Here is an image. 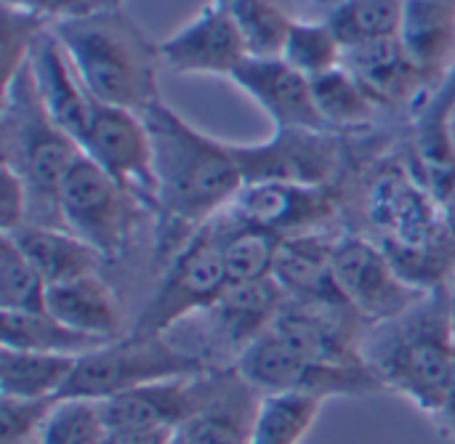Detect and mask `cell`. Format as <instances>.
<instances>
[{
  "label": "cell",
  "instance_id": "cell-1",
  "mask_svg": "<svg viewBox=\"0 0 455 444\" xmlns=\"http://www.w3.org/2000/svg\"><path fill=\"white\" fill-rule=\"evenodd\" d=\"M152 141L157 186V264L165 266L203 226L229 208L243 186L227 141H219L163 99L141 112Z\"/></svg>",
  "mask_w": 455,
  "mask_h": 444
},
{
  "label": "cell",
  "instance_id": "cell-2",
  "mask_svg": "<svg viewBox=\"0 0 455 444\" xmlns=\"http://www.w3.org/2000/svg\"><path fill=\"white\" fill-rule=\"evenodd\" d=\"M363 210L400 274L421 288H448L455 274V229L448 205L400 163H381L365 184Z\"/></svg>",
  "mask_w": 455,
  "mask_h": 444
},
{
  "label": "cell",
  "instance_id": "cell-3",
  "mask_svg": "<svg viewBox=\"0 0 455 444\" xmlns=\"http://www.w3.org/2000/svg\"><path fill=\"white\" fill-rule=\"evenodd\" d=\"M363 360L381 386L437 418L455 381V330L448 288L429 290L405 314L373 325Z\"/></svg>",
  "mask_w": 455,
  "mask_h": 444
},
{
  "label": "cell",
  "instance_id": "cell-4",
  "mask_svg": "<svg viewBox=\"0 0 455 444\" xmlns=\"http://www.w3.org/2000/svg\"><path fill=\"white\" fill-rule=\"evenodd\" d=\"M51 29L96 104L141 115L160 99V45L123 8L91 11L56 21Z\"/></svg>",
  "mask_w": 455,
  "mask_h": 444
},
{
  "label": "cell",
  "instance_id": "cell-5",
  "mask_svg": "<svg viewBox=\"0 0 455 444\" xmlns=\"http://www.w3.org/2000/svg\"><path fill=\"white\" fill-rule=\"evenodd\" d=\"M0 149L3 165L13 168L29 192V221L64 229L59 194L61 184L83 155L80 144L67 136L45 112L29 72V61L3 85L0 104Z\"/></svg>",
  "mask_w": 455,
  "mask_h": 444
},
{
  "label": "cell",
  "instance_id": "cell-6",
  "mask_svg": "<svg viewBox=\"0 0 455 444\" xmlns=\"http://www.w3.org/2000/svg\"><path fill=\"white\" fill-rule=\"evenodd\" d=\"M205 370L213 368L203 357L187 352L171 336L125 333L93 352H85L77 360L75 373L61 392V400L107 402L157 381L197 376Z\"/></svg>",
  "mask_w": 455,
  "mask_h": 444
},
{
  "label": "cell",
  "instance_id": "cell-7",
  "mask_svg": "<svg viewBox=\"0 0 455 444\" xmlns=\"http://www.w3.org/2000/svg\"><path fill=\"white\" fill-rule=\"evenodd\" d=\"M227 288L229 282L221 258V229L213 218L163 266L155 293L128 333L165 336L211 309L227 293Z\"/></svg>",
  "mask_w": 455,
  "mask_h": 444
},
{
  "label": "cell",
  "instance_id": "cell-8",
  "mask_svg": "<svg viewBox=\"0 0 455 444\" xmlns=\"http://www.w3.org/2000/svg\"><path fill=\"white\" fill-rule=\"evenodd\" d=\"M237 373L267 394H301L320 402L333 397H373L387 389L365 362H323L285 346L269 330L253 341L235 362Z\"/></svg>",
  "mask_w": 455,
  "mask_h": 444
},
{
  "label": "cell",
  "instance_id": "cell-9",
  "mask_svg": "<svg viewBox=\"0 0 455 444\" xmlns=\"http://www.w3.org/2000/svg\"><path fill=\"white\" fill-rule=\"evenodd\" d=\"M245 181H285L331 186L344 168V136L312 128H275L267 141L229 144Z\"/></svg>",
  "mask_w": 455,
  "mask_h": 444
},
{
  "label": "cell",
  "instance_id": "cell-10",
  "mask_svg": "<svg viewBox=\"0 0 455 444\" xmlns=\"http://www.w3.org/2000/svg\"><path fill=\"white\" fill-rule=\"evenodd\" d=\"M59 210L64 229L88 242L107 264L125 253L133 210L141 208L91 157L80 155L61 184Z\"/></svg>",
  "mask_w": 455,
  "mask_h": 444
},
{
  "label": "cell",
  "instance_id": "cell-11",
  "mask_svg": "<svg viewBox=\"0 0 455 444\" xmlns=\"http://www.w3.org/2000/svg\"><path fill=\"white\" fill-rule=\"evenodd\" d=\"M333 277L347 304L373 328L405 314L429 290L411 285L384 248L360 234H339Z\"/></svg>",
  "mask_w": 455,
  "mask_h": 444
},
{
  "label": "cell",
  "instance_id": "cell-12",
  "mask_svg": "<svg viewBox=\"0 0 455 444\" xmlns=\"http://www.w3.org/2000/svg\"><path fill=\"white\" fill-rule=\"evenodd\" d=\"M80 149L141 210H157L152 141L141 115L109 104H93L91 123L80 139Z\"/></svg>",
  "mask_w": 455,
  "mask_h": 444
},
{
  "label": "cell",
  "instance_id": "cell-13",
  "mask_svg": "<svg viewBox=\"0 0 455 444\" xmlns=\"http://www.w3.org/2000/svg\"><path fill=\"white\" fill-rule=\"evenodd\" d=\"M288 296L277 280H264L253 285L227 288V293L197 320L200 338L192 352L203 357L211 368H232L237 357L259 341L277 320Z\"/></svg>",
  "mask_w": 455,
  "mask_h": 444
},
{
  "label": "cell",
  "instance_id": "cell-14",
  "mask_svg": "<svg viewBox=\"0 0 455 444\" xmlns=\"http://www.w3.org/2000/svg\"><path fill=\"white\" fill-rule=\"evenodd\" d=\"M336 210L331 186L245 181L224 213L237 224L256 226L285 240L307 232H323Z\"/></svg>",
  "mask_w": 455,
  "mask_h": 444
},
{
  "label": "cell",
  "instance_id": "cell-15",
  "mask_svg": "<svg viewBox=\"0 0 455 444\" xmlns=\"http://www.w3.org/2000/svg\"><path fill=\"white\" fill-rule=\"evenodd\" d=\"M224 373L227 368H213L197 376L157 381L107 400L101 402L107 426H157L179 432L213 400Z\"/></svg>",
  "mask_w": 455,
  "mask_h": 444
},
{
  "label": "cell",
  "instance_id": "cell-16",
  "mask_svg": "<svg viewBox=\"0 0 455 444\" xmlns=\"http://www.w3.org/2000/svg\"><path fill=\"white\" fill-rule=\"evenodd\" d=\"M157 45L163 67L176 75H219L229 80L251 56L240 29L216 3L205 5Z\"/></svg>",
  "mask_w": 455,
  "mask_h": 444
},
{
  "label": "cell",
  "instance_id": "cell-17",
  "mask_svg": "<svg viewBox=\"0 0 455 444\" xmlns=\"http://www.w3.org/2000/svg\"><path fill=\"white\" fill-rule=\"evenodd\" d=\"M229 80L269 115L275 128L328 131L315 101L312 80L283 56H248Z\"/></svg>",
  "mask_w": 455,
  "mask_h": 444
},
{
  "label": "cell",
  "instance_id": "cell-18",
  "mask_svg": "<svg viewBox=\"0 0 455 444\" xmlns=\"http://www.w3.org/2000/svg\"><path fill=\"white\" fill-rule=\"evenodd\" d=\"M341 67L368 91V96L384 109L411 107V115L432 93L416 64L408 59L400 37H381L357 45H347Z\"/></svg>",
  "mask_w": 455,
  "mask_h": 444
},
{
  "label": "cell",
  "instance_id": "cell-19",
  "mask_svg": "<svg viewBox=\"0 0 455 444\" xmlns=\"http://www.w3.org/2000/svg\"><path fill=\"white\" fill-rule=\"evenodd\" d=\"M29 72L48 117L80 144L96 101L80 83L67 51L61 48L51 27L40 35V40L32 48Z\"/></svg>",
  "mask_w": 455,
  "mask_h": 444
},
{
  "label": "cell",
  "instance_id": "cell-20",
  "mask_svg": "<svg viewBox=\"0 0 455 444\" xmlns=\"http://www.w3.org/2000/svg\"><path fill=\"white\" fill-rule=\"evenodd\" d=\"M264 394L253 389L237 368H227L213 400L176 432L184 444H251Z\"/></svg>",
  "mask_w": 455,
  "mask_h": 444
},
{
  "label": "cell",
  "instance_id": "cell-21",
  "mask_svg": "<svg viewBox=\"0 0 455 444\" xmlns=\"http://www.w3.org/2000/svg\"><path fill=\"white\" fill-rule=\"evenodd\" d=\"M397 37L429 91H435L455 64V5L443 0H405Z\"/></svg>",
  "mask_w": 455,
  "mask_h": 444
},
{
  "label": "cell",
  "instance_id": "cell-22",
  "mask_svg": "<svg viewBox=\"0 0 455 444\" xmlns=\"http://www.w3.org/2000/svg\"><path fill=\"white\" fill-rule=\"evenodd\" d=\"M45 312L67 328L99 341L125 336L117 293L99 272L48 285Z\"/></svg>",
  "mask_w": 455,
  "mask_h": 444
},
{
  "label": "cell",
  "instance_id": "cell-23",
  "mask_svg": "<svg viewBox=\"0 0 455 444\" xmlns=\"http://www.w3.org/2000/svg\"><path fill=\"white\" fill-rule=\"evenodd\" d=\"M333 248L325 229L283 240L275 280L291 301H347L333 277Z\"/></svg>",
  "mask_w": 455,
  "mask_h": 444
},
{
  "label": "cell",
  "instance_id": "cell-24",
  "mask_svg": "<svg viewBox=\"0 0 455 444\" xmlns=\"http://www.w3.org/2000/svg\"><path fill=\"white\" fill-rule=\"evenodd\" d=\"M0 234H8L19 245V250L32 261V266L43 274L48 285L93 274L104 266V258L88 242L59 226L24 224L13 232Z\"/></svg>",
  "mask_w": 455,
  "mask_h": 444
},
{
  "label": "cell",
  "instance_id": "cell-25",
  "mask_svg": "<svg viewBox=\"0 0 455 444\" xmlns=\"http://www.w3.org/2000/svg\"><path fill=\"white\" fill-rule=\"evenodd\" d=\"M80 357L0 349V397L16 400H61Z\"/></svg>",
  "mask_w": 455,
  "mask_h": 444
},
{
  "label": "cell",
  "instance_id": "cell-26",
  "mask_svg": "<svg viewBox=\"0 0 455 444\" xmlns=\"http://www.w3.org/2000/svg\"><path fill=\"white\" fill-rule=\"evenodd\" d=\"M216 221L221 229V258L229 288L272 280L283 237L248 224H237L227 213H219Z\"/></svg>",
  "mask_w": 455,
  "mask_h": 444
},
{
  "label": "cell",
  "instance_id": "cell-27",
  "mask_svg": "<svg viewBox=\"0 0 455 444\" xmlns=\"http://www.w3.org/2000/svg\"><path fill=\"white\" fill-rule=\"evenodd\" d=\"M0 341L5 349L21 352H43V354H72L83 357L104 346L107 341L83 336L53 314L43 312H0Z\"/></svg>",
  "mask_w": 455,
  "mask_h": 444
},
{
  "label": "cell",
  "instance_id": "cell-28",
  "mask_svg": "<svg viewBox=\"0 0 455 444\" xmlns=\"http://www.w3.org/2000/svg\"><path fill=\"white\" fill-rule=\"evenodd\" d=\"M312 91L317 109L323 115V123L333 133H349L363 131L373 125L381 107L368 96V91L344 69L336 67L320 77H312Z\"/></svg>",
  "mask_w": 455,
  "mask_h": 444
},
{
  "label": "cell",
  "instance_id": "cell-29",
  "mask_svg": "<svg viewBox=\"0 0 455 444\" xmlns=\"http://www.w3.org/2000/svg\"><path fill=\"white\" fill-rule=\"evenodd\" d=\"M240 29L251 56H280L299 19L293 0H213Z\"/></svg>",
  "mask_w": 455,
  "mask_h": 444
},
{
  "label": "cell",
  "instance_id": "cell-30",
  "mask_svg": "<svg viewBox=\"0 0 455 444\" xmlns=\"http://www.w3.org/2000/svg\"><path fill=\"white\" fill-rule=\"evenodd\" d=\"M405 0H339L323 19L333 27L341 45H357L381 37H397Z\"/></svg>",
  "mask_w": 455,
  "mask_h": 444
},
{
  "label": "cell",
  "instance_id": "cell-31",
  "mask_svg": "<svg viewBox=\"0 0 455 444\" xmlns=\"http://www.w3.org/2000/svg\"><path fill=\"white\" fill-rule=\"evenodd\" d=\"M323 402L301 394H267L251 444H301L320 418Z\"/></svg>",
  "mask_w": 455,
  "mask_h": 444
},
{
  "label": "cell",
  "instance_id": "cell-32",
  "mask_svg": "<svg viewBox=\"0 0 455 444\" xmlns=\"http://www.w3.org/2000/svg\"><path fill=\"white\" fill-rule=\"evenodd\" d=\"M341 53H344V45L323 16L320 19L299 16L280 51V56L291 67L304 72L309 80L341 67Z\"/></svg>",
  "mask_w": 455,
  "mask_h": 444
},
{
  "label": "cell",
  "instance_id": "cell-33",
  "mask_svg": "<svg viewBox=\"0 0 455 444\" xmlns=\"http://www.w3.org/2000/svg\"><path fill=\"white\" fill-rule=\"evenodd\" d=\"M45 296L43 274L8 234H0V312H43Z\"/></svg>",
  "mask_w": 455,
  "mask_h": 444
},
{
  "label": "cell",
  "instance_id": "cell-34",
  "mask_svg": "<svg viewBox=\"0 0 455 444\" xmlns=\"http://www.w3.org/2000/svg\"><path fill=\"white\" fill-rule=\"evenodd\" d=\"M107 429L101 402L59 400L40 434V444H104Z\"/></svg>",
  "mask_w": 455,
  "mask_h": 444
},
{
  "label": "cell",
  "instance_id": "cell-35",
  "mask_svg": "<svg viewBox=\"0 0 455 444\" xmlns=\"http://www.w3.org/2000/svg\"><path fill=\"white\" fill-rule=\"evenodd\" d=\"M51 24L40 16L16 11L3 5V35H0V53H3V85L13 80V75L29 61L35 43Z\"/></svg>",
  "mask_w": 455,
  "mask_h": 444
},
{
  "label": "cell",
  "instance_id": "cell-36",
  "mask_svg": "<svg viewBox=\"0 0 455 444\" xmlns=\"http://www.w3.org/2000/svg\"><path fill=\"white\" fill-rule=\"evenodd\" d=\"M59 397L53 400H16L0 397V444H29L40 440Z\"/></svg>",
  "mask_w": 455,
  "mask_h": 444
},
{
  "label": "cell",
  "instance_id": "cell-37",
  "mask_svg": "<svg viewBox=\"0 0 455 444\" xmlns=\"http://www.w3.org/2000/svg\"><path fill=\"white\" fill-rule=\"evenodd\" d=\"M29 221V192L19 173L0 165V232H13Z\"/></svg>",
  "mask_w": 455,
  "mask_h": 444
},
{
  "label": "cell",
  "instance_id": "cell-38",
  "mask_svg": "<svg viewBox=\"0 0 455 444\" xmlns=\"http://www.w3.org/2000/svg\"><path fill=\"white\" fill-rule=\"evenodd\" d=\"M3 5L45 19L48 24L75 19L93 11V0H3Z\"/></svg>",
  "mask_w": 455,
  "mask_h": 444
},
{
  "label": "cell",
  "instance_id": "cell-39",
  "mask_svg": "<svg viewBox=\"0 0 455 444\" xmlns=\"http://www.w3.org/2000/svg\"><path fill=\"white\" fill-rule=\"evenodd\" d=\"M176 432L157 426H109L104 444H171Z\"/></svg>",
  "mask_w": 455,
  "mask_h": 444
},
{
  "label": "cell",
  "instance_id": "cell-40",
  "mask_svg": "<svg viewBox=\"0 0 455 444\" xmlns=\"http://www.w3.org/2000/svg\"><path fill=\"white\" fill-rule=\"evenodd\" d=\"M435 424H437V426H443V432L455 440V381H453V389H451V397H448V402H445L443 413L435 418Z\"/></svg>",
  "mask_w": 455,
  "mask_h": 444
},
{
  "label": "cell",
  "instance_id": "cell-41",
  "mask_svg": "<svg viewBox=\"0 0 455 444\" xmlns=\"http://www.w3.org/2000/svg\"><path fill=\"white\" fill-rule=\"evenodd\" d=\"M125 0H93V11H112V8H123Z\"/></svg>",
  "mask_w": 455,
  "mask_h": 444
},
{
  "label": "cell",
  "instance_id": "cell-42",
  "mask_svg": "<svg viewBox=\"0 0 455 444\" xmlns=\"http://www.w3.org/2000/svg\"><path fill=\"white\" fill-rule=\"evenodd\" d=\"M448 293H451V314H453V330H455V274L448 285Z\"/></svg>",
  "mask_w": 455,
  "mask_h": 444
},
{
  "label": "cell",
  "instance_id": "cell-43",
  "mask_svg": "<svg viewBox=\"0 0 455 444\" xmlns=\"http://www.w3.org/2000/svg\"><path fill=\"white\" fill-rule=\"evenodd\" d=\"M171 444H184V442H181V440H179V437H173V442H171Z\"/></svg>",
  "mask_w": 455,
  "mask_h": 444
},
{
  "label": "cell",
  "instance_id": "cell-44",
  "mask_svg": "<svg viewBox=\"0 0 455 444\" xmlns=\"http://www.w3.org/2000/svg\"><path fill=\"white\" fill-rule=\"evenodd\" d=\"M443 3H453V5H455V0H443Z\"/></svg>",
  "mask_w": 455,
  "mask_h": 444
},
{
  "label": "cell",
  "instance_id": "cell-45",
  "mask_svg": "<svg viewBox=\"0 0 455 444\" xmlns=\"http://www.w3.org/2000/svg\"><path fill=\"white\" fill-rule=\"evenodd\" d=\"M29 444H40V440H35V442H29Z\"/></svg>",
  "mask_w": 455,
  "mask_h": 444
}]
</instances>
